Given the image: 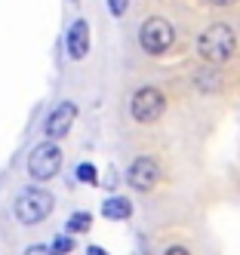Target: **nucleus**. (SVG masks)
<instances>
[{
  "label": "nucleus",
  "mask_w": 240,
  "mask_h": 255,
  "mask_svg": "<svg viewBox=\"0 0 240 255\" xmlns=\"http://www.w3.org/2000/svg\"><path fill=\"white\" fill-rule=\"evenodd\" d=\"M74 249V240H71V237H55V240H52V252L55 255H68Z\"/></svg>",
  "instance_id": "obj_12"
},
{
  "label": "nucleus",
  "mask_w": 240,
  "mask_h": 255,
  "mask_svg": "<svg viewBox=\"0 0 240 255\" xmlns=\"http://www.w3.org/2000/svg\"><path fill=\"white\" fill-rule=\"evenodd\" d=\"M86 52H89V25L83 19H77L68 31V56L71 59H83Z\"/></svg>",
  "instance_id": "obj_8"
},
{
  "label": "nucleus",
  "mask_w": 240,
  "mask_h": 255,
  "mask_svg": "<svg viewBox=\"0 0 240 255\" xmlns=\"http://www.w3.org/2000/svg\"><path fill=\"white\" fill-rule=\"evenodd\" d=\"M59 169H62V151H59L55 141H43V144H37V148L31 151V157H28L31 178L46 181L52 175H59Z\"/></svg>",
  "instance_id": "obj_3"
},
{
  "label": "nucleus",
  "mask_w": 240,
  "mask_h": 255,
  "mask_svg": "<svg viewBox=\"0 0 240 255\" xmlns=\"http://www.w3.org/2000/svg\"><path fill=\"white\" fill-rule=\"evenodd\" d=\"M166 255H191V252L182 249V246H173V249H166Z\"/></svg>",
  "instance_id": "obj_15"
},
{
  "label": "nucleus",
  "mask_w": 240,
  "mask_h": 255,
  "mask_svg": "<svg viewBox=\"0 0 240 255\" xmlns=\"http://www.w3.org/2000/svg\"><path fill=\"white\" fill-rule=\"evenodd\" d=\"M210 3H216V6H225V3H234V0H210Z\"/></svg>",
  "instance_id": "obj_17"
},
{
  "label": "nucleus",
  "mask_w": 240,
  "mask_h": 255,
  "mask_svg": "<svg viewBox=\"0 0 240 255\" xmlns=\"http://www.w3.org/2000/svg\"><path fill=\"white\" fill-rule=\"evenodd\" d=\"M234 31L228 25H210L207 31L197 37V49H200V56L203 62H210V65H222V62H228L231 59V52H234Z\"/></svg>",
  "instance_id": "obj_1"
},
{
  "label": "nucleus",
  "mask_w": 240,
  "mask_h": 255,
  "mask_svg": "<svg viewBox=\"0 0 240 255\" xmlns=\"http://www.w3.org/2000/svg\"><path fill=\"white\" fill-rule=\"evenodd\" d=\"M86 255H108V252H105V249H99V246H89V249H86Z\"/></svg>",
  "instance_id": "obj_16"
},
{
  "label": "nucleus",
  "mask_w": 240,
  "mask_h": 255,
  "mask_svg": "<svg viewBox=\"0 0 240 255\" xmlns=\"http://www.w3.org/2000/svg\"><path fill=\"white\" fill-rule=\"evenodd\" d=\"M89 225H92L89 212H74V215L68 218V231H71V234H86Z\"/></svg>",
  "instance_id": "obj_10"
},
{
  "label": "nucleus",
  "mask_w": 240,
  "mask_h": 255,
  "mask_svg": "<svg viewBox=\"0 0 240 255\" xmlns=\"http://www.w3.org/2000/svg\"><path fill=\"white\" fill-rule=\"evenodd\" d=\"M77 178L86 181V185H96V166H92V163H80V166H77Z\"/></svg>",
  "instance_id": "obj_11"
},
{
  "label": "nucleus",
  "mask_w": 240,
  "mask_h": 255,
  "mask_svg": "<svg viewBox=\"0 0 240 255\" xmlns=\"http://www.w3.org/2000/svg\"><path fill=\"white\" fill-rule=\"evenodd\" d=\"M157 178H160V169H157V163H154L151 157L133 160V166H129V172H126V181H129L136 191H151V188L157 185Z\"/></svg>",
  "instance_id": "obj_6"
},
{
  "label": "nucleus",
  "mask_w": 240,
  "mask_h": 255,
  "mask_svg": "<svg viewBox=\"0 0 240 255\" xmlns=\"http://www.w3.org/2000/svg\"><path fill=\"white\" fill-rule=\"evenodd\" d=\"M74 117H77V108H74L71 102H62L55 111L49 114V120H46V138H65L68 135V129H71V123H74Z\"/></svg>",
  "instance_id": "obj_7"
},
{
  "label": "nucleus",
  "mask_w": 240,
  "mask_h": 255,
  "mask_svg": "<svg viewBox=\"0 0 240 255\" xmlns=\"http://www.w3.org/2000/svg\"><path fill=\"white\" fill-rule=\"evenodd\" d=\"M25 255H55V252H52L49 246H28Z\"/></svg>",
  "instance_id": "obj_14"
},
{
  "label": "nucleus",
  "mask_w": 240,
  "mask_h": 255,
  "mask_svg": "<svg viewBox=\"0 0 240 255\" xmlns=\"http://www.w3.org/2000/svg\"><path fill=\"white\" fill-rule=\"evenodd\" d=\"M139 40H142V49H145V52L160 56V52H166V49L173 46L176 31H173V25L166 22V19H148V22L142 25Z\"/></svg>",
  "instance_id": "obj_4"
},
{
  "label": "nucleus",
  "mask_w": 240,
  "mask_h": 255,
  "mask_svg": "<svg viewBox=\"0 0 240 255\" xmlns=\"http://www.w3.org/2000/svg\"><path fill=\"white\" fill-rule=\"evenodd\" d=\"M129 212H133V206H129V200H123V197H108L105 203H102V215L105 218H114V222L129 218Z\"/></svg>",
  "instance_id": "obj_9"
},
{
  "label": "nucleus",
  "mask_w": 240,
  "mask_h": 255,
  "mask_svg": "<svg viewBox=\"0 0 240 255\" xmlns=\"http://www.w3.org/2000/svg\"><path fill=\"white\" fill-rule=\"evenodd\" d=\"M163 108H166V102H163V93H160V89L145 86V89H139V93L133 96L129 111H133V117H136L139 123H151V120H157V117L163 114Z\"/></svg>",
  "instance_id": "obj_5"
},
{
  "label": "nucleus",
  "mask_w": 240,
  "mask_h": 255,
  "mask_svg": "<svg viewBox=\"0 0 240 255\" xmlns=\"http://www.w3.org/2000/svg\"><path fill=\"white\" fill-rule=\"evenodd\" d=\"M15 218L22 225H37L52 212V194L43 188H25L22 194L15 197V206H12Z\"/></svg>",
  "instance_id": "obj_2"
},
{
  "label": "nucleus",
  "mask_w": 240,
  "mask_h": 255,
  "mask_svg": "<svg viewBox=\"0 0 240 255\" xmlns=\"http://www.w3.org/2000/svg\"><path fill=\"white\" fill-rule=\"evenodd\" d=\"M126 3H129V0H108L111 15H123V12H126Z\"/></svg>",
  "instance_id": "obj_13"
}]
</instances>
